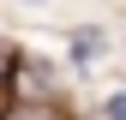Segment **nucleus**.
<instances>
[{"label":"nucleus","instance_id":"f257e3e1","mask_svg":"<svg viewBox=\"0 0 126 120\" xmlns=\"http://www.w3.org/2000/svg\"><path fill=\"white\" fill-rule=\"evenodd\" d=\"M6 120H60V114L48 108V102H24V96H18V102L6 108Z\"/></svg>","mask_w":126,"mask_h":120},{"label":"nucleus","instance_id":"7ed1b4c3","mask_svg":"<svg viewBox=\"0 0 126 120\" xmlns=\"http://www.w3.org/2000/svg\"><path fill=\"white\" fill-rule=\"evenodd\" d=\"M108 120H126V96H114V102H108Z\"/></svg>","mask_w":126,"mask_h":120},{"label":"nucleus","instance_id":"f03ea898","mask_svg":"<svg viewBox=\"0 0 126 120\" xmlns=\"http://www.w3.org/2000/svg\"><path fill=\"white\" fill-rule=\"evenodd\" d=\"M72 54H78V60H90V54H102V36H96V30H78V42H72Z\"/></svg>","mask_w":126,"mask_h":120}]
</instances>
